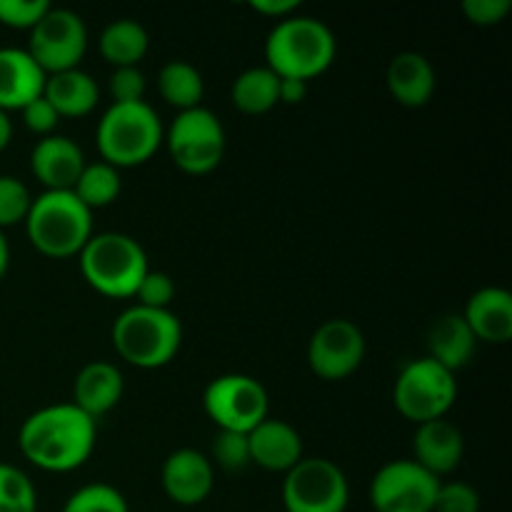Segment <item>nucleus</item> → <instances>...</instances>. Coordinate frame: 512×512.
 <instances>
[{
    "instance_id": "aec40b11",
    "label": "nucleus",
    "mask_w": 512,
    "mask_h": 512,
    "mask_svg": "<svg viewBox=\"0 0 512 512\" xmlns=\"http://www.w3.org/2000/svg\"><path fill=\"white\" fill-rule=\"evenodd\" d=\"M385 85H388L390 95L400 105H405V108H423V105L433 100L438 78H435L433 63L423 53L405 50V53H398L388 63Z\"/></svg>"
},
{
    "instance_id": "0eeeda50",
    "label": "nucleus",
    "mask_w": 512,
    "mask_h": 512,
    "mask_svg": "<svg viewBox=\"0 0 512 512\" xmlns=\"http://www.w3.org/2000/svg\"><path fill=\"white\" fill-rule=\"evenodd\" d=\"M458 400L455 373L445 370L433 358L410 360L393 385V403L405 420L415 425L440 420Z\"/></svg>"
},
{
    "instance_id": "5701e85b",
    "label": "nucleus",
    "mask_w": 512,
    "mask_h": 512,
    "mask_svg": "<svg viewBox=\"0 0 512 512\" xmlns=\"http://www.w3.org/2000/svg\"><path fill=\"white\" fill-rule=\"evenodd\" d=\"M428 348L435 363L443 365L450 373H458L460 368L473 360L475 348H478V340H475L473 330L468 328V323L463 320V315H443L438 323L430 328L428 335Z\"/></svg>"
},
{
    "instance_id": "e433bc0d",
    "label": "nucleus",
    "mask_w": 512,
    "mask_h": 512,
    "mask_svg": "<svg viewBox=\"0 0 512 512\" xmlns=\"http://www.w3.org/2000/svg\"><path fill=\"white\" fill-rule=\"evenodd\" d=\"M20 115H23L25 128H28L30 133L43 135V138L45 135H53L55 125L60 123V115L55 113L53 105H50L43 95L35 100H30V103L20 110Z\"/></svg>"
},
{
    "instance_id": "1a4fd4ad",
    "label": "nucleus",
    "mask_w": 512,
    "mask_h": 512,
    "mask_svg": "<svg viewBox=\"0 0 512 512\" xmlns=\"http://www.w3.org/2000/svg\"><path fill=\"white\" fill-rule=\"evenodd\" d=\"M205 415L218 425V430L245 433L258 428L270 418L268 390L253 375L228 373L215 378L203 393Z\"/></svg>"
},
{
    "instance_id": "f03ea898",
    "label": "nucleus",
    "mask_w": 512,
    "mask_h": 512,
    "mask_svg": "<svg viewBox=\"0 0 512 512\" xmlns=\"http://www.w3.org/2000/svg\"><path fill=\"white\" fill-rule=\"evenodd\" d=\"M338 40L333 30L310 15L278 20L265 40V65L278 78L313 80L333 65Z\"/></svg>"
},
{
    "instance_id": "4468645a",
    "label": "nucleus",
    "mask_w": 512,
    "mask_h": 512,
    "mask_svg": "<svg viewBox=\"0 0 512 512\" xmlns=\"http://www.w3.org/2000/svg\"><path fill=\"white\" fill-rule=\"evenodd\" d=\"M160 483H163L165 495L175 505L193 508V505L205 503L213 493V463L200 450L180 448L165 458L163 470H160Z\"/></svg>"
},
{
    "instance_id": "ddd939ff",
    "label": "nucleus",
    "mask_w": 512,
    "mask_h": 512,
    "mask_svg": "<svg viewBox=\"0 0 512 512\" xmlns=\"http://www.w3.org/2000/svg\"><path fill=\"white\" fill-rule=\"evenodd\" d=\"M365 335L353 320H325L308 343V365L320 380L338 383L363 365Z\"/></svg>"
},
{
    "instance_id": "4be33fe9",
    "label": "nucleus",
    "mask_w": 512,
    "mask_h": 512,
    "mask_svg": "<svg viewBox=\"0 0 512 512\" xmlns=\"http://www.w3.org/2000/svg\"><path fill=\"white\" fill-rule=\"evenodd\" d=\"M43 98L60 118H85L100 100V88L85 70L73 68L45 78Z\"/></svg>"
},
{
    "instance_id": "58836bf2",
    "label": "nucleus",
    "mask_w": 512,
    "mask_h": 512,
    "mask_svg": "<svg viewBox=\"0 0 512 512\" xmlns=\"http://www.w3.org/2000/svg\"><path fill=\"white\" fill-rule=\"evenodd\" d=\"M305 95H308V83L298 78H280V90L278 98L283 105H298L303 103Z\"/></svg>"
},
{
    "instance_id": "9d476101",
    "label": "nucleus",
    "mask_w": 512,
    "mask_h": 512,
    "mask_svg": "<svg viewBox=\"0 0 512 512\" xmlns=\"http://www.w3.org/2000/svg\"><path fill=\"white\" fill-rule=\"evenodd\" d=\"M348 500V478L333 460L303 458L285 473V512H345Z\"/></svg>"
},
{
    "instance_id": "7ed1b4c3",
    "label": "nucleus",
    "mask_w": 512,
    "mask_h": 512,
    "mask_svg": "<svg viewBox=\"0 0 512 512\" xmlns=\"http://www.w3.org/2000/svg\"><path fill=\"white\" fill-rule=\"evenodd\" d=\"M30 245L48 258L63 260L80 255L93 238V213L73 195V190H45L25 218Z\"/></svg>"
},
{
    "instance_id": "2f4dec72",
    "label": "nucleus",
    "mask_w": 512,
    "mask_h": 512,
    "mask_svg": "<svg viewBox=\"0 0 512 512\" xmlns=\"http://www.w3.org/2000/svg\"><path fill=\"white\" fill-rule=\"evenodd\" d=\"M143 308H153V310H170V303L175 298V283L168 273L163 270H148L145 278L140 280L138 290L133 295Z\"/></svg>"
},
{
    "instance_id": "393cba45",
    "label": "nucleus",
    "mask_w": 512,
    "mask_h": 512,
    "mask_svg": "<svg viewBox=\"0 0 512 512\" xmlns=\"http://www.w3.org/2000/svg\"><path fill=\"white\" fill-rule=\"evenodd\" d=\"M280 78L268 68V65H258V68H248L233 80L230 88V98L233 105L245 115H263L280 105L278 98Z\"/></svg>"
},
{
    "instance_id": "bb28decb",
    "label": "nucleus",
    "mask_w": 512,
    "mask_h": 512,
    "mask_svg": "<svg viewBox=\"0 0 512 512\" xmlns=\"http://www.w3.org/2000/svg\"><path fill=\"white\" fill-rule=\"evenodd\" d=\"M120 188H123L120 170L98 160V163H85L78 183L73 185V195L90 213H95V210L113 205L118 200Z\"/></svg>"
},
{
    "instance_id": "20e7f679",
    "label": "nucleus",
    "mask_w": 512,
    "mask_h": 512,
    "mask_svg": "<svg viewBox=\"0 0 512 512\" xmlns=\"http://www.w3.org/2000/svg\"><path fill=\"white\" fill-rule=\"evenodd\" d=\"M113 348L125 363L140 370L165 368L183 345V325L173 310H153L130 305L115 318Z\"/></svg>"
},
{
    "instance_id": "423d86ee",
    "label": "nucleus",
    "mask_w": 512,
    "mask_h": 512,
    "mask_svg": "<svg viewBox=\"0 0 512 512\" xmlns=\"http://www.w3.org/2000/svg\"><path fill=\"white\" fill-rule=\"evenodd\" d=\"M80 275L105 298H133L150 270L143 245L125 233H98L78 255Z\"/></svg>"
},
{
    "instance_id": "f704fd0d",
    "label": "nucleus",
    "mask_w": 512,
    "mask_h": 512,
    "mask_svg": "<svg viewBox=\"0 0 512 512\" xmlns=\"http://www.w3.org/2000/svg\"><path fill=\"white\" fill-rule=\"evenodd\" d=\"M145 75L140 68H113L108 90L113 103H143L145 100Z\"/></svg>"
},
{
    "instance_id": "c9c22d12",
    "label": "nucleus",
    "mask_w": 512,
    "mask_h": 512,
    "mask_svg": "<svg viewBox=\"0 0 512 512\" xmlns=\"http://www.w3.org/2000/svg\"><path fill=\"white\" fill-rule=\"evenodd\" d=\"M512 0H463L465 18L480 28H490L508 18Z\"/></svg>"
},
{
    "instance_id": "6e6552de",
    "label": "nucleus",
    "mask_w": 512,
    "mask_h": 512,
    "mask_svg": "<svg viewBox=\"0 0 512 512\" xmlns=\"http://www.w3.org/2000/svg\"><path fill=\"white\" fill-rule=\"evenodd\" d=\"M163 143L168 145L170 158L183 173L208 175L223 163L225 128L213 110L200 105L175 115L170 128L165 130Z\"/></svg>"
},
{
    "instance_id": "a19ab883",
    "label": "nucleus",
    "mask_w": 512,
    "mask_h": 512,
    "mask_svg": "<svg viewBox=\"0 0 512 512\" xmlns=\"http://www.w3.org/2000/svg\"><path fill=\"white\" fill-rule=\"evenodd\" d=\"M8 265H10V245H8V238H5V230H0V280H3V275L8 273Z\"/></svg>"
},
{
    "instance_id": "72a5a7b5",
    "label": "nucleus",
    "mask_w": 512,
    "mask_h": 512,
    "mask_svg": "<svg viewBox=\"0 0 512 512\" xmlns=\"http://www.w3.org/2000/svg\"><path fill=\"white\" fill-rule=\"evenodd\" d=\"M433 512H480L478 490L468 483H460V480H453V483L440 480Z\"/></svg>"
},
{
    "instance_id": "dca6fc26",
    "label": "nucleus",
    "mask_w": 512,
    "mask_h": 512,
    "mask_svg": "<svg viewBox=\"0 0 512 512\" xmlns=\"http://www.w3.org/2000/svg\"><path fill=\"white\" fill-rule=\"evenodd\" d=\"M250 463L270 473H288L303 460V440L290 423L278 418H265L258 428L248 433Z\"/></svg>"
},
{
    "instance_id": "f3484780",
    "label": "nucleus",
    "mask_w": 512,
    "mask_h": 512,
    "mask_svg": "<svg viewBox=\"0 0 512 512\" xmlns=\"http://www.w3.org/2000/svg\"><path fill=\"white\" fill-rule=\"evenodd\" d=\"M413 453L415 463L440 480L443 475L458 470L460 460H463V433L445 418L430 420V423L418 425V430H415Z\"/></svg>"
},
{
    "instance_id": "39448f33",
    "label": "nucleus",
    "mask_w": 512,
    "mask_h": 512,
    "mask_svg": "<svg viewBox=\"0 0 512 512\" xmlns=\"http://www.w3.org/2000/svg\"><path fill=\"white\" fill-rule=\"evenodd\" d=\"M165 140V128L153 105L113 103L103 113L95 133L103 163L113 168H138L148 163Z\"/></svg>"
},
{
    "instance_id": "9b49d317",
    "label": "nucleus",
    "mask_w": 512,
    "mask_h": 512,
    "mask_svg": "<svg viewBox=\"0 0 512 512\" xmlns=\"http://www.w3.org/2000/svg\"><path fill=\"white\" fill-rule=\"evenodd\" d=\"M30 58L43 68L45 75L80 68L88 50V28L75 10L53 8L30 30Z\"/></svg>"
},
{
    "instance_id": "f257e3e1",
    "label": "nucleus",
    "mask_w": 512,
    "mask_h": 512,
    "mask_svg": "<svg viewBox=\"0 0 512 512\" xmlns=\"http://www.w3.org/2000/svg\"><path fill=\"white\" fill-rule=\"evenodd\" d=\"M95 440V420L73 403H58L35 410L23 420L18 448L28 463L45 473H73L88 463Z\"/></svg>"
},
{
    "instance_id": "ea45409f",
    "label": "nucleus",
    "mask_w": 512,
    "mask_h": 512,
    "mask_svg": "<svg viewBox=\"0 0 512 512\" xmlns=\"http://www.w3.org/2000/svg\"><path fill=\"white\" fill-rule=\"evenodd\" d=\"M10 140H13V123H10L5 110H0V150L8 148Z\"/></svg>"
},
{
    "instance_id": "a878e982",
    "label": "nucleus",
    "mask_w": 512,
    "mask_h": 512,
    "mask_svg": "<svg viewBox=\"0 0 512 512\" xmlns=\"http://www.w3.org/2000/svg\"><path fill=\"white\" fill-rule=\"evenodd\" d=\"M158 93L165 103L178 108V113L200 108L205 95L203 75L185 60H170L158 73Z\"/></svg>"
},
{
    "instance_id": "473e14b6",
    "label": "nucleus",
    "mask_w": 512,
    "mask_h": 512,
    "mask_svg": "<svg viewBox=\"0 0 512 512\" xmlns=\"http://www.w3.org/2000/svg\"><path fill=\"white\" fill-rule=\"evenodd\" d=\"M48 10V0H0V23L15 30H33Z\"/></svg>"
},
{
    "instance_id": "4c0bfd02",
    "label": "nucleus",
    "mask_w": 512,
    "mask_h": 512,
    "mask_svg": "<svg viewBox=\"0 0 512 512\" xmlns=\"http://www.w3.org/2000/svg\"><path fill=\"white\" fill-rule=\"evenodd\" d=\"M250 8L260 15H268L273 20H285L295 15L300 8L298 0H250Z\"/></svg>"
},
{
    "instance_id": "412c9836",
    "label": "nucleus",
    "mask_w": 512,
    "mask_h": 512,
    "mask_svg": "<svg viewBox=\"0 0 512 512\" xmlns=\"http://www.w3.org/2000/svg\"><path fill=\"white\" fill-rule=\"evenodd\" d=\"M123 390L125 383L118 365L108 363V360H93V363L83 365L80 373L75 375L73 405L93 420H98L100 415L110 413L120 403Z\"/></svg>"
},
{
    "instance_id": "a211bd4d",
    "label": "nucleus",
    "mask_w": 512,
    "mask_h": 512,
    "mask_svg": "<svg viewBox=\"0 0 512 512\" xmlns=\"http://www.w3.org/2000/svg\"><path fill=\"white\" fill-rule=\"evenodd\" d=\"M460 315L478 343L505 345L512 340V295L505 288H480Z\"/></svg>"
},
{
    "instance_id": "b1692460",
    "label": "nucleus",
    "mask_w": 512,
    "mask_h": 512,
    "mask_svg": "<svg viewBox=\"0 0 512 512\" xmlns=\"http://www.w3.org/2000/svg\"><path fill=\"white\" fill-rule=\"evenodd\" d=\"M150 35L138 20L120 18L103 28L98 38V50L105 63L113 68H138L140 60L148 55Z\"/></svg>"
},
{
    "instance_id": "6ab92c4d",
    "label": "nucleus",
    "mask_w": 512,
    "mask_h": 512,
    "mask_svg": "<svg viewBox=\"0 0 512 512\" xmlns=\"http://www.w3.org/2000/svg\"><path fill=\"white\" fill-rule=\"evenodd\" d=\"M45 78L38 63L25 48H0V110H23L40 98Z\"/></svg>"
},
{
    "instance_id": "2eb2a0df",
    "label": "nucleus",
    "mask_w": 512,
    "mask_h": 512,
    "mask_svg": "<svg viewBox=\"0 0 512 512\" xmlns=\"http://www.w3.org/2000/svg\"><path fill=\"white\" fill-rule=\"evenodd\" d=\"M83 168V150L65 135H45L30 153V170L45 190H73Z\"/></svg>"
},
{
    "instance_id": "7c9ffc66",
    "label": "nucleus",
    "mask_w": 512,
    "mask_h": 512,
    "mask_svg": "<svg viewBox=\"0 0 512 512\" xmlns=\"http://www.w3.org/2000/svg\"><path fill=\"white\" fill-rule=\"evenodd\" d=\"M210 463L228 473H240L250 465V448L248 435L233 433V430H218L213 440V458Z\"/></svg>"
},
{
    "instance_id": "cd10ccee",
    "label": "nucleus",
    "mask_w": 512,
    "mask_h": 512,
    "mask_svg": "<svg viewBox=\"0 0 512 512\" xmlns=\"http://www.w3.org/2000/svg\"><path fill=\"white\" fill-rule=\"evenodd\" d=\"M0 512H38L33 480L8 463H0Z\"/></svg>"
},
{
    "instance_id": "c756f323",
    "label": "nucleus",
    "mask_w": 512,
    "mask_h": 512,
    "mask_svg": "<svg viewBox=\"0 0 512 512\" xmlns=\"http://www.w3.org/2000/svg\"><path fill=\"white\" fill-rule=\"evenodd\" d=\"M30 205H33V195L28 185L13 175H0V230L25 223Z\"/></svg>"
},
{
    "instance_id": "f8f14e48",
    "label": "nucleus",
    "mask_w": 512,
    "mask_h": 512,
    "mask_svg": "<svg viewBox=\"0 0 512 512\" xmlns=\"http://www.w3.org/2000/svg\"><path fill=\"white\" fill-rule=\"evenodd\" d=\"M440 480L415 460H390L373 475L368 498L375 512H433Z\"/></svg>"
},
{
    "instance_id": "c85d7f7f",
    "label": "nucleus",
    "mask_w": 512,
    "mask_h": 512,
    "mask_svg": "<svg viewBox=\"0 0 512 512\" xmlns=\"http://www.w3.org/2000/svg\"><path fill=\"white\" fill-rule=\"evenodd\" d=\"M63 512H130V508L118 488L108 483H90L70 495Z\"/></svg>"
}]
</instances>
